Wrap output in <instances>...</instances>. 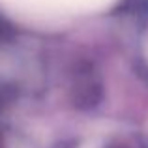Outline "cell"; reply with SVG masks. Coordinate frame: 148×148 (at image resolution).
<instances>
[{
	"instance_id": "1",
	"label": "cell",
	"mask_w": 148,
	"mask_h": 148,
	"mask_svg": "<svg viewBox=\"0 0 148 148\" xmlns=\"http://www.w3.org/2000/svg\"><path fill=\"white\" fill-rule=\"evenodd\" d=\"M101 99V84L98 83L94 75L86 73L81 75L79 83L75 84L73 90V101L79 109H92L99 103Z\"/></svg>"
},
{
	"instance_id": "2",
	"label": "cell",
	"mask_w": 148,
	"mask_h": 148,
	"mask_svg": "<svg viewBox=\"0 0 148 148\" xmlns=\"http://www.w3.org/2000/svg\"><path fill=\"white\" fill-rule=\"evenodd\" d=\"M11 34H13V30H11V25L2 17V15H0V41L8 40Z\"/></svg>"
}]
</instances>
